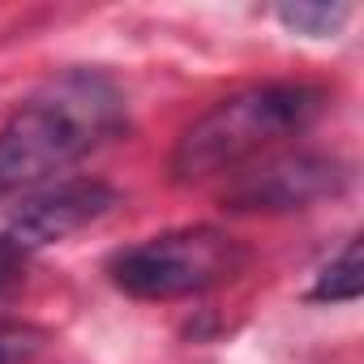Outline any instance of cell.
Wrapping results in <instances>:
<instances>
[{
  "label": "cell",
  "mask_w": 364,
  "mask_h": 364,
  "mask_svg": "<svg viewBox=\"0 0 364 364\" xmlns=\"http://www.w3.org/2000/svg\"><path fill=\"white\" fill-rule=\"evenodd\" d=\"M249 253L223 228H176L159 232L112 257V283L133 300H185L223 287L245 270Z\"/></svg>",
  "instance_id": "cell-3"
},
{
  "label": "cell",
  "mask_w": 364,
  "mask_h": 364,
  "mask_svg": "<svg viewBox=\"0 0 364 364\" xmlns=\"http://www.w3.org/2000/svg\"><path fill=\"white\" fill-rule=\"evenodd\" d=\"M124 129V95L99 69H69L0 124V198L48 189Z\"/></svg>",
  "instance_id": "cell-1"
},
{
  "label": "cell",
  "mask_w": 364,
  "mask_h": 364,
  "mask_svg": "<svg viewBox=\"0 0 364 364\" xmlns=\"http://www.w3.org/2000/svg\"><path fill=\"white\" fill-rule=\"evenodd\" d=\"M364 291V266H360V236H351L343 245V253L317 274L309 300H321V304H347Z\"/></svg>",
  "instance_id": "cell-6"
},
{
  "label": "cell",
  "mask_w": 364,
  "mask_h": 364,
  "mask_svg": "<svg viewBox=\"0 0 364 364\" xmlns=\"http://www.w3.org/2000/svg\"><path fill=\"white\" fill-rule=\"evenodd\" d=\"M26 257H31V253H26L18 240H9L5 232H0V296H5V291H14V287L22 283Z\"/></svg>",
  "instance_id": "cell-8"
},
{
  "label": "cell",
  "mask_w": 364,
  "mask_h": 364,
  "mask_svg": "<svg viewBox=\"0 0 364 364\" xmlns=\"http://www.w3.org/2000/svg\"><path fill=\"white\" fill-rule=\"evenodd\" d=\"M351 18L347 5H283L279 9V22L296 35H313V39H326V35H338L343 22Z\"/></svg>",
  "instance_id": "cell-7"
},
{
  "label": "cell",
  "mask_w": 364,
  "mask_h": 364,
  "mask_svg": "<svg viewBox=\"0 0 364 364\" xmlns=\"http://www.w3.org/2000/svg\"><path fill=\"white\" fill-rule=\"evenodd\" d=\"M347 185V167L321 154H270L232 176L223 202L232 210H300L334 198Z\"/></svg>",
  "instance_id": "cell-4"
},
{
  "label": "cell",
  "mask_w": 364,
  "mask_h": 364,
  "mask_svg": "<svg viewBox=\"0 0 364 364\" xmlns=\"http://www.w3.org/2000/svg\"><path fill=\"white\" fill-rule=\"evenodd\" d=\"M116 202H120V193L112 185H103V180H60V185L35 193L31 202H22V210L14 215L5 236L18 240L26 253H35L43 245H56V240L90 228Z\"/></svg>",
  "instance_id": "cell-5"
},
{
  "label": "cell",
  "mask_w": 364,
  "mask_h": 364,
  "mask_svg": "<svg viewBox=\"0 0 364 364\" xmlns=\"http://www.w3.org/2000/svg\"><path fill=\"white\" fill-rule=\"evenodd\" d=\"M326 112V90L304 82L249 86L202 112L171 150V176L202 185L210 176H236L257 159H270L283 141L304 133Z\"/></svg>",
  "instance_id": "cell-2"
},
{
  "label": "cell",
  "mask_w": 364,
  "mask_h": 364,
  "mask_svg": "<svg viewBox=\"0 0 364 364\" xmlns=\"http://www.w3.org/2000/svg\"><path fill=\"white\" fill-rule=\"evenodd\" d=\"M31 334H22V330H0V364H18V360H26L31 355Z\"/></svg>",
  "instance_id": "cell-9"
}]
</instances>
